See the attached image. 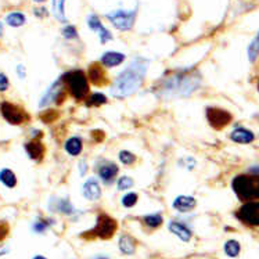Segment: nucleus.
Returning <instances> with one entry per match:
<instances>
[{"label":"nucleus","instance_id":"1","mask_svg":"<svg viewBox=\"0 0 259 259\" xmlns=\"http://www.w3.org/2000/svg\"><path fill=\"white\" fill-rule=\"evenodd\" d=\"M150 61L143 57H136L132 63L115 78L110 88V95L117 98H125L134 95L140 89L147 74Z\"/></svg>","mask_w":259,"mask_h":259},{"label":"nucleus","instance_id":"2","mask_svg":"<svg viewBox=\"0 0 259 259\" xmlns=\"http://www.w3.org/2000/svg\"><path fill=\"white\" fill-rule=\"evenodd\" d=\"M201 78L192 69H182L166 75L157 83L156 92L160 97H189L200 88Z\"/></svg>","mask_w":259,"mask_h":259},{"label":"nucleus","instance_id":"3","mask_svg":"<svg viewBox=\"0 0 259 259\" xmlns=\"http://www.w3.org/2000/svg\"><path fill=\"white\" fill-rule=\"evenodd\" d=\"M231 187L237 197L243 201L259 200V176L255 175H238L233 179Z\"/></svg>","mask_w":259,"mask_h":259},{"label":"nucleus","instance_id":"4","mask_svg":"<svg viewBox=\"0 0 259 259\" xmlns=\"http://www.w3.org/2000/svg\"><path fill=\"white\" fill-rule=\"evenodd\" d=\"M61 79L64 82V85L67 86L69 93L76 98V100H82L88 96L89 93V82L83 71L81 69H75V71H69L61 76Z\"/></svg>","mask_w":259,"mask_h":259},{"label":"nucleus","instance_id":"5","mask_svg":"<svg viewBox=\"0 0 259 259\" xmlns=\"http://www.w3.org/2000/svg\"><path fill=\"white\" fill-rule=\"evenodd\" d=\"M237 219L247 226L259 227V200L247 201L237 209Z\"/></svg>","mask_w":259,"mask_h":259},{"label":"nucleus","instance_id":"6","mask_svg":"<svg viewBox=\"0 0 259 259\" xmlns=\"http://www.w3.org/2000/svg\"><path fill=\"white\" fill-rule=\"evenodd\" d=\"M136 14H137V10H117V11H112L110 14H107V18L111 21V24L119 31H129L133 27L134 20H136Z\"/></svg>","mask_w":259,"mask_h":259},{"label":"nucleus","instance_id":"7","mask_svg":"<svg viewBox=\"0 0 259 259\" xmlns=\"http://www.w3.org/2000/svg\"><path fill=\"white\" fill-rule=\"evenodd\" d=\"M118 229V223L108 215H100L97 218L96 226L93 227V234L100 238H110Z\"/></svg>","mask_w":259,"mask_h":259},{"label":"nucleus","instance_id":"8","mask_svg":"<svg viewBox=\"0 0 259 259\" xmlns=\"http://www.w3.org/2000/svg\"><path fill=\"white\" fill-rule=\"evenodd\" d=\"M0 112L3 115V118L10 122L11 125H21L24 121L28 118V115L18 105L7 103V101L0 104Z\"/></svg>","mask_w":259,"mask_h":259},{"label":"nucleus","instance_id":"9","mask_svg":"<svg viewBox=\"0 0 259 259\" xmlns=\"http://www.w3.org/2000/svg\"><path fill=\"white\" fill-rule=\"evenodd\" d=\"M207 119L209 125L215 128V129H222L225 126H227L231 121V115L229 112L225 111L222 108H215V107H209L207 108Z\"/></svg>","mask_w":259,"mask_h":259},{"label":"nucleus","instance_id":"10","mask_svg":"<svg viewBox=\"0 0 259 259\" xmlns=\"http://www.w3.org/2000/svg\"><path fill=\"white\" fill-rule=\"evenodd\" d=\"M63 88H64V82H63L61 78H59L57 81L53 82L52 85L49 86V89L43 93V96H42L40 101H39V107L46 108V107L52 105L53 103H56L57 98H59V97L61 96V93H63Z\"/></svg>","mask_w":259,"mask_h":259},{"label":"nucleus","instance_id":"11","mask_svg":"<svg viewBox=\"0 0 259 259\" xmlns=\"http://www.w3.org/2000/svg\"><path fill=\"white\" fill-rule=\"evenodd\" d=\"M118 165L115 162H111V161H104L97 168V175H98V178L101 179L104 185H111L112 180L118 175Z\"/></svg>","mask_w":259,"mask_h":259},{"label":"nucleus","instance_id":"12","mask_svg":"<svg viewBox=\"0 0 259 259\" xmlns=\"http://www.w3.org/2000/svg\"><path fill=\"white\" fill-rule=\"evenodd\" d=\"M82 194L86 200L96 201L101 197V189L100 185L95 178L88 179L83 185H82Z\"/></svg>","mask_w":259,"mask_h":259},{"label":"nucleus","instance_id":"13","mask_svg":"<svg viewBox=\"0 0 259 259\" xmlns=\"http://www.w3.org/2000/svg\"><path fill=\"white\" fill-rule=\"evenodd\" d=\"M88 25L90 27V30L98 33L101 43H107V42H110L112 39L111 32L104 27L97 15H90L89 18H88Z\"/></svg>","mask_w":259,"mask_h":259},{"label":"nucleus","instance_id":"14","mask_svg":"<svg viewBox=\"0 0 259 259\" xmlns=\"http://www.w3.org/2000/svg\"><path fill=\"white\" fill-rule=\"evenodd\" d=\"M230 140L238 143V144H250L255 140V134L244 126H237L230 133Z\"/></svg>","mask_w":259,"mask_h":259},{"label":"nucleus","instance_id":"15","mask_svg":"<svg viewBox=\"0 0 259 259\" xmlns=\"http://www.w3.org/2000/svg\"><path fill=\"white\" fill-rule=\"evenodd\" d=\"M197 207V201L192 195H178L173 202H172V208L176 209L178 212L182 214H187V212H192L194 208Z\"/></svg>","mask_w":259,"mask_h":259},{"label":"nucleus","instance_id":"16","mask_svg":"<svg viewBox=\"0 0 259 259\" xmlns=\"http://www.w3.org/2000/svg\"><path fill=\"white\" fill-rule=\"evenodd\" d=\"M168 229H169L170 233H173L175 236L179 237L183 243H189L192 240L193 237V231L185 223L179 222V221H170L169 225H168Z\"/></svg>","mask_w":259,"mask_h":259},{"label":"nucleus","instance_id":"17","mask_svg":"<svg viewBox=\"0 0 259 259\" xmlns=\"http://www.w3.org/2000/svg\"><path fill=\"white\" fill-rule=\"evenodd\" d=\"M25 151H27V156L30 157L31 160L40 161L43 154H45V147H43V144L40 141L31 140L25 144Z\"/></svg>","mask_w":259,"mask_h":259},{"label":"nucleus","instance_id":"18","mask_svg":"<svg viewBox=\"0 0 259 259\" xmlns=\"http://www.w3.org/2000/svg\"><path fill=\"white\" fill-rule=\"evenodd\" d=\"M125 54L118 52H105L101 56V63L107 68H114L121 65L125 61Z\"/></svg>","mask_w":259,"mask_h":259},{"label":"nucleus","instance_id":"19","mask_svg":"<svg viewBox=\"0 0 259 259\" xmlns=\"http://www.w3.org/2000/svg\"><path fill=\"white\" fill-rule=\"evenodd\" d=\"M118 247L122 254L125 255H133L136 252V241L128 234H122L118 240Z\"/></svg>","mask_w":259,"mask_h":259},{"label":"nucleus","instance_id":"20","mask_svg":"<svg viewBox=\"0 0 259 259\" xmlns=\"http://www.w3.org/2000/svg\"><path fill=\"white\" fill-rule=\"evenodd\" d=\"M64 148L67 151V154L72 157L79 156L82 153V148H83V141H82L81 137L78 136H74V137H69L65 144H64Z\"/></svg>","mask_w":259,"mask_h":259},{"label":"nucleus","instance_id":"21","mask_svg":"<svg viewBox=\"0 0 259 259\" xmlns=\"http://www.w3.org/2000/svg\"><path fill=\"white\" fill-rule=\"evenodd\" d=\"M0 182L8 189H14L17 186V176L13 170L4 168V169L0 170Z\"/></svg>","mask_w":259,"mask_h":259},{"label":"nucleus","instance_id":"22","mask_svg":"<svg viewBox=\"0 0 259 259\" xmlns=\"http://www.w3.org/2000/svg\"><path fill=\"white\" fill-rule=\"evenodd\" d=\"M223 251L225 254L229 257V258H237L240 255V251H241V245L237 240H227L225 245H223Z\"/></svg>","mask_w":259,"mask_h":259},{"label":"nucleus","instance_id":"23","mask_svg":"<svg viewBox=\"0 0 259 259\" xmlns=\"http://www.w3.org/2000/svg\"><path fill=\"white\" fill-rule=\"evenodd\" d=\"M25 21H27L25 15H24L23 13H20V11H13V13L6 15V23H7L10 27H13V28L23 27L24 24H25Z\"/></svg>","mask_w":259,"mask_h":259},{"label":"nucleus","instance_id":"24","mask_svg":"<svg viewBox=\"0 0 259 259\" xmlns=\"http://www.w3.org/2000/svg\"><path fill=\"white\" fill-rule=\"evenodd\" d=\"M163 222V218L161 214H151L143 216V223L147 226L148 229H157L160 227Z\"/></svg>","mask_w":259,"mask_h":259},{"label":"nucleus","instance_id":"25","mask_svg":"<svg viewBox=\"0 0 259 259\" xmlns=\"http://www.w3.org/2000/svg\"><path fill=\"white\" fill-rule=\"evenodd\" d=\"M53 209H56V211H59V212H61V214H64V215H72L75 212L74 205L69 202L68 198L57 200V204L54 205Z\"/></svg>","mask_w":259,"mask_h":259},{"label":"nucleus","instance_id":"26","mask_svg":"<svg viewBox=\"0 0 259 259\" xmlns=\"http://www.w3.org/2000/svg\"><path fill=\"white\" fill-rule=\"evenodd\" d=\"M89 76L90 81L96 85H101L105 81V76H104V71L98 65H92L89 68Z\"/></svg>","mask_w":259,"mask_h":259},{"label":"nucleus","instance_id":"27","mask_svg":"<svg viewBox=\"0 0 259 259\" xmlns=\"http://www.w3.org/2000/svg\"><path fill=\"white\" fill-rule=\"evenodd\" d=\"M64 3L65 0H53V13L59 21H67L65 11H64Z\"/></svg>","mask_w":259,"mask_h":259},{"label":"nucleus","instance_id":"28","mask_svg":"<svg viewBox=\"0 0 259 259\" xmlns=\"http://www.w3.org/2000/svg\"><path fill=\"white\" fill-rule=\"evenodd\" d=\"M52 225H54L53 219H45V218H39L36 222L33 223L32 229L35 233H45L46 230L49 229Z\"/></svg>","mask_w":259,"mask_h":259},{"label":"nucleus","instance_id":"29","mask_svg":"<svg viewBox=\"0 0 259 259\" xmlns=\"http://www.w3.org/2000/svg\"><path fill=\"white\" fill-rule=\"evenodd\" d=\"M259 56V32L257 36L254 37V40H252L250 46H248V60L254 63L255 60L258 59Z\"/></svg>","mask_w":259,"mask_h":259},{"label":"nucleus","instance_id":"30","mask_svg":"<svg viewBox=\"0 0 259 259\" xmlns=\"http://www.w3.org/2000/svg\"><path fill=\"white\" fill-rule=\"evenodd\" d=\"M105 103H107V97L104 96L103 93H93L88 98L86 105L88 107H98V105H103Z\"/></svg>","mask_w":259,"mask_h":259},{"label":"nucleus","instance_id":"31","mask_svg":"<svg viewBox=\"0 0 259 259\" xmlns=\"http://www.w3.org/2000/svg\"><path fill=\"white\" fill-rule=\"evenodd\" d=\"M137 200H139L137 193H126L125 195L122 197L121 202H122V205L125 208H132L137 204Z\"/></svg>","mask_w":259,"mask_h":259},{"label":"nucleus","instance_id":"32","mask_svg":"<svg viewBox=\"0 0 259 259\" xmlns=\"http://www.w3.org/2000/svg\"><path fill=\"white\" fill-rule=\"evenodd\" d=\"M119 161L124 163V165H132L136 161V156H134L133 153H130V151H128V150H122V151H119Z\"/></svg>","mask_w":259,"mask_h":259},{"label":"nucleus","instance_id":"33","mask_svg":"<svg viewBox=\"0 0 259 259\" xmlns=\"http://www.w3.org/2000/svg\"><path fill=\"white\" fill-rule=\"evenodd\" d=\"M132 186H133V179L129 178V176H122V178H119L118 182H117V189H118L119 192L128 190V189H130Z\"/></svg>","mask_w":259,"mask_h":259},{"label":"nucleus","instance_id":"34","mask_svg":"<svg viewBox=\"0 0 259 259\" xmlns=\"http://www.w3.org/2000/svg\"><path fill=\"white\" fill-rule=\"evenodd\" d=\"M61 33H63V36L65 37V39H76L78 37V32L75 30V27H71V25L63 28Z\"/></svg>","mask_w":259,"mask_h":259},{"label":"nucleus","instance_id":"35","mask_svg":"<svg viewBox=\"0 0 259 259\" xmlns=\"http://www.w3.org/2000/svg\"><path fill=\"white\" fill-rule=\"evenodd\" d=\"M10 86V81L4 74L0 72V92H6Z\"/></svg>","mask_w":259,"mask_h":259},{"label":"nucleus","instance_id":"36","mask_svg":"<svg viewBox=\"0 0 259 259\" xmlns=\"http://www.w3.org/2000/svg\"><path fill=\"white\" fill-rule=\"evenodd\" d=\"M8 233V225L3 221H0V241L4 240V237L7 236Z\"/></svg>","mask_w":259,"mask_h":259},{"label":"nucleus","instance_id":"37","mask_svg":"<svg viewBox=\"0 0 259 259\" xmlns=\"http://www.w3.org/2000/svg\"><path fill=\"white\" fill-rule=\"evenodd\" d=\"M185 161H186V168L189 170H193V168L195 166V160L192 158V157H186Z\"/></svg>","mask_w":259,"mask_h":259},{"label":"nucleus","instance_id":"38","mask_svg":"<svg viewBox=\"0 0 259 259\" xmlns=\"http://www.w3.org/2000/svg\"><path fill=\"white\" fill-rule=\"evenodd\" d=\"M17 74H18V76H20L21 79H24V78H25L27 69H25V67H24L23 64H18V65H17Z\"/></svg>","mask_w":259,"mask_h":259},{"label":"nucleus","instance_id":"39","mask_svg":"<svg viewBox=\"0 0 259 259\" xmlns=\"http://www.w3.org/2000/svg\"><path fill=\"white\" fill-rule=\"evenodd\" d=\"M79 172H81V176H83L88 172V163H86V161H81L79 162Z\"/></svg>","mask_w":259,"mask_h":259},{"label":"nucleus","instance_id":"40","mask_svg":"<svg viewBox=\"0 0 259 259\" xmlns=\"http://www.w3.org/2000/svg\"><path fill=\"white\" fill-rule=\"evenodd\" d=\"M35 14H36L37 17H45V15H47V10H46L45 7L35 8Z\"/></svg>","mask_w":259,"mask_h":259},{"label":"nucleus","instance_id":"41","mask_svg":"<svg viewBox=\"0 0 259 259\" xmlns=\"http://www.w3.org/2000/svg\"><path fill=\"white\" fill-rule=\"evenodd\" d=\"M248 173L250 175H255V176H259V165H254L248 169Z\"/></svg>","mask_w":259,"mask_h":259},{"label":"nucleus","instance_id":"42","mask_svg":"<svg viewBox=\"0 0 259 259\" xmlns=\"http://www.w3.org/2000/svg\"><path fill=\"white\" fill-rule=\"evenodd\" d=\"M8 252L7 247H4V245H0V257H3V255H6Z\"/></svg>","mask_w":259,"mask_h":259},{"label":"nucleus","instance_id":"43","mask_svg":"<svg viewBox=\"0 0 259 259\" xmlns=\"http://www.w3.org/2000/svg\"><path fill=\"white\" fill-rule=\"evenodd\" d=\"M3 35V24L0 23V36Z\"/></svg>","mask_w":259,"mask_h":259},{"label":"nucleus","instance_id":"44","mask_svg":"<svg viewBox=\"0 0 259 259\" xmlns=\"http://www.w3.org/2000/svg\"><path fill=\"white\" fill-rule=\"evenodd\" d=\"M33 259H46L45 257H42V255H36V257H33Z\"/></svg>","mask_w":259,"mask_h":259},{"label":"nucleus","instance_id":"45","mask_svg":"<svg viewBox=\"0 0 259 259\" xmlns=\"http://www.w3.org/2000/svg\"><path fill=\"white\" fill-rule=\"evenodd\" d=\"M35 3H42V1H45V0H33Z\"/></svg>","mask_w":259,"mask_h":259},{"label":"nucleus","instance_id":"46","mask_svg":"<svg viewBox=\"0 0 259 259\" xmlns=\"http://www.w3.org/2000/svg\"><path fill=\"white\" fill-rule=\"evenodd\" d=\"M97 259H108V258H104V257H98Z\"/></svg>","mask_w":259,"mask_h":259},{"label":"nucleus","instance_id":"47","mask_svg":"<svg viewBox=\"0 0 259 259\" xmlns=\"http://www.w3.org/2000/svg\"><path fill=\"white\" fill-rule=\"evenodd\" d=\"M258 89H259V82H258Z\"/></svg>","mask_w":259,"mask_h":259}]
</instances>
